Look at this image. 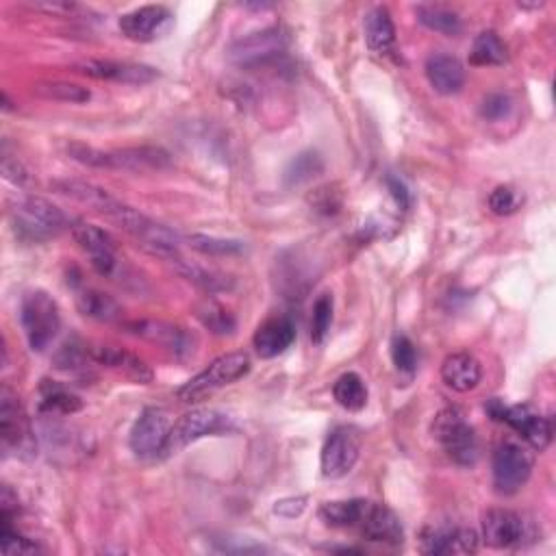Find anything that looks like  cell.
Here are the masks:
<instances>
[{
  "label": "cell",
  "mask_w": 556,
  "mask_h": 556,
  "mask_svg": "<svg viewBox=\"0 0 556 556\" xmlns=\"http://www.w3.org/2000/svg\"><path fill=\"white\" fill-rule=\"evenodd\" d=\"M322 172H324V161L320 153H315V150H302V153H298L287 163L283 179L287 187H298L313 181L315 176H320Z\"/></svg>",
  "instance_id": "f546056e"
},
{
  "label": "cell",
  "mask_w": 556,
  "mask_h": 556,
  "mask_svg": "<svg viewBox=\"0 0 556 556\" xmlns=\"http://www.w3.org/2000/svg\"><path fill=\"white\" fill-rule=\"evenodd\" d=\"M168 413L159 407H148L137 417L131 428L129 444L139 459H157L163 454V446L170 435Z\"/></svg>",
  "instance_id": "30bf717a"
},
{
  "label": "cell",
  "mask_w": 556,
  "mask_h": 556,
  "mask_svg": "<svg viewBox=\"0 0 556 556\" xmlns=\"http://www.w3.org/2000/svg\"><path fill=\"white\" fill-rule=\"evenodd\" d=\"M533 454L524 446L513 444V441H504L494 452V487L500 496H513L520 491L530 474H533Z\"/></svg>",
  "instance_id": "ba28073f"
},
{
  "label": "cell",
  "mask_w": 556,
  "mask_h": 556,
  "mask_svg": "<svg viewBox=\"0 0 556 556\" xmlns=\"http://www.w3.org/2000/svg\"><path fill=\"white\" fill-rule=\"evenodd\" d=\"M294 339H296L294 322L289 318H283V315H278V318L265 320L257 328L255 337H252V344H255V350L261 359H274L278 355H283V352L294 344Z\"/></svg>",
  "instance_id": "ffe728a7"
},
{
  "label": "cell",
  "mask_w": 556,
  "mask_h": 556,
  "mask_svg": "<svg viewBox=\"0 0 556 556\" xmlns=\"http://www.w3.org/2000/svg\"><path fill=\"white\" fill-rule=\"evenodd\" d=\"M87 355H90V359L94 363L105 365V368H111V370H120L137 383L146 385V383L153 381V370H150L142 359L131 355V352H126L122 348L103 346V344L87 346Z\"/></svg>",
  "instance_id": "7402d4cb"
},
{
  "label": "cell",
  "mask_w": 556,
  "mask_h": 556,
  "mask_svg": "<svg viewBox=\"0 0 556 556\" xmlns=\"http://www.w3.org/2000/svg\"><path fill=\"white\" fill-rule=\"evenodd\" d=\"M0 550L7 556H33L42 552L33 539L20 535L11 522H0Z\"/></svg>",
  "instance_id": "d590c367"
},
{
  "label": "cell",
  "mask_w": 556,
  "mask_h": 556,
  "mask_svg": "<svg viewBox=\"0 0 556 556\" xmlns=\"http://www.w3.org/2000/svg\"><path fill=\"white\" fill-rule=\"evenodd\" d=\"M441 378L452 391L467 394L476 389L483 378V365L470 352H454L441 363Z\"/></svg>",
  "instance_id": "603a6c76"
},
{
  "label": "cell",
  "mask_w": 556,
  "mask_h": 556,
  "mask_svg": "<svg viewBox=\"0 0 556 556\" xmlns=\"http://www.w3.org/2000/svg\"><path fill=\"white\" fill-rule=\"evenodd\" d=\"M90 355H87V346L77 344V341H72V344L61 346V350L55 355V363L57 368L63 372H87L90 368Z\"/></svg>",
  "instance_id": "f35d334b"
},
{
  "label": "cell",
  "mask_w": 556,
  "mask_h": 556,
  "mask_svg": "<svg viewBox=\"0 0 556 556\" xmlns=\"http://www.w3.org/2000/svg\"><path fill=\"white\" fill-rule=\"evenodd\" d=\"M185 242L189 248H194L209 257H233V255H242L246 250V244L239 242V239H222V237L198 235V233L187 235Z\"/></svg>",
  "instance_id": "e575fe53"
},
{
  "label": "cell",
  "mask_w": 556,
  "mask_h": 556,
  "mask_svg": "<svg viewBox=\"0 0 556 556\" xmlns=\"http://www.w3.org/2000/svg\"><path fill=\"white\" fill-rule=\"evenodd\" d=\"M248 372H250V357L246 352H229V355L218 357L207 370H202L198 376L192 378V381L185 383L179 391H176V398L185 404L200 402L202 398L211 396L213 391H218L226 385L239 381V378H244Z\"/></svg>",
  "instance_id": "3957f363"
},
{
  "label": "cell",
  "mask_w": 556,
  "mask_h": 556,
  "mask_svg": "<svg viewBox=\"0 0 556 556\" xmlns=\"http://www.w3.org/2000/svg\"><path fill=\"white\" fill-rule=\"evenodd\" d=\"M3 174H5L7 181H11L18 187L33 185V176L27 170V166H24L20 159H14L11 155H7V150H3Z\"/></svg>",
  "instance_id": "7bdbcfd3"
},
{
  "label": "cell",
  "mask_w": 556,
  "mask_h": 556,
  "mask_svg": "<svg viewBox=\"0 0 556 556\" xmlns=\"http://www.w3.org/2000/svg\"><path fill=\"white\" fill-rule=\"evenodd\" d=\"M174 24V16L163 5H146L129 11L120 18V31L131 42L148 44L166 37Z\"/></svg>",
  "instance_id": "7c38bea8"
},
{
  "label": "cell",
  "mask_w": 556,
  "mask_h": 556,
  "mask_svg": "<svg viewBox=\"0 0 556 556\" xmlns=\"http://www.w3.org/2000/svg\"><path fill=\"white\" fill-rule=\"evenodd\" d=\"M74 72L83 74L96 81H113V83H126V85H146L153 83L159 72L142 63H129V61H83L74 66Z\"/></svg>",
  "instance_id": "9a60e30c"
},
{
  "label": "cell",
  "mask_w": 556,
  "mask_h": 556,
  "mask_svg": "<svg viewBox=\"0 0 556 556\" xmlns=\"http://www.w3.org/2000/svg\"><path fill=\"white\" fill-rule=\"evenodd\" d=\"M333 396L346 411H361L368 404V387L357 372H346L335 381Z\"/></svg>",
  "instance_id": "83f0119b"
},
{
  "label": "cell",
  "mask_w": 556,
  "mask_h": 556,
  "mask_svg": "<svg viewBox=\"0 0 556 556\" xmlns=\"http://www.w3.org/2000/svg\"><path fill=\"white\" fill-rule=\"evenodd\" d=\"M196 318L202 322V326L209 328L213 335H233L237 328L235 315L213 300L202 302L196 309Z\"/></svg>",
  "instance_id": "836d02e7"
},
{
  "label": "cell",
  "mask_w": 556,
  "mask_h": 556,
  "mask_svg": "<svg viewBox=\"0 0 556 556\" xmlns=\"http://www.w3.org/2000/svg\"><path fill=\"white\" fill-rule=\"evenodd\" d=\"M391 359L404 374H413L417 370V350L407 335H396L391 341Z\"/></svg>",
  "instance_id": "ab89813d"
},
{
  "label": "cell",
  "mask_w": 556,
  "mask_h": 556,
  "mask_svg": "<svg viewBox=\"0 0 556 556\" xmlns=\"http://www.w3.org/2000/svg\"><path fill=\"white\" fill-rule=\"evenodd\" d=\"M126 328H129V333L170 350L176 357H185L194 350V337L181 326L155 320H139L126 324Z\"/></svg>",
  "instance_id": "e0dca14e"
},
{
  "label": "cell",
  "mask_w": 556,
  "mask_h": 556,
  "mask_svg": "<svg viewBox=\"0 0 556 556\" xmlns=\"http://www.w3.org/2000/svg\"><path fill=\"white\" fill-rule=\"evenodd\" d=\"M511 109H513L511 96L496 92V94H489L483 100V105H480V116H483V120L487 122H500L509 116Z\"/></svg>",
  "instance_id": "b9f144b4"
},
{
  "label": "cell",
  "mask_w": 556,
  "mask_h": 556,
  "mask_svg": "<svg viewBox=\"0 0 556 556\" xmlns=\"http://www.w3.org/2000/svg\"><path fill=\"white\" fill-rule=\"evenodd\" d=\"M331 324H333V296L322 294L313 305V318H311L313 344H324L328 331H331Z\"/></svg>",
  "instance_id": "8d00e7d4"
},
{
  "label": "cell",
  "mask_w": 556,
  "mask_h": 556,
  "mask_svg": "<svg viewBox=\"0 0 556 556\" xmlns=\"http://www.w3.org/2000/svg\"><path fill=\"white\" fill-rule=\"evenodd\" d=\"M287 33L281 27H272L259 33H252L244 40H239L231 46L229 57L233 63L242 68L261 66L272 59H278L287 48Z\"/></svg>",
  "instance_id": "8fae6325"
},
{
  "label": "cell",
  "mask_w": 556,
  "mask_h": 556,
  "mask_svg": "<svg viewBox=\"0 0 556 556\" xmlns=\"http://www.w3.org/2000/svg\"><path fill=\"white\" fill-rule=\"evenodd\" d=\"M361 454V439L355 428L337 426L326 437L320 467L324 478H344L357 465Z\"/></svg>",
  "instance_id": "9c48e42d"
},
{
  "label": "cell",
  "mask_w": 556,
  "mask_h": 556,
  "mask_svg": "<svg viewBox=\"0 0 556 556\" xmlns=\"http://www.w3.org/2000/svg\"><path fill=\"white\" fill-rule=\"evenodd\" d=\"M172 268L179 272L181 276H185L189 283L198 285L200 289H205L209 294H216V292H226V289H231V281L226 276L218 274V272H211L207 268H200V265L192 263L183 259L181 255L174 257L172 261Z\"/></svg>",
  "instance_id": "4316f807"
},
{
  "label": "cell",
  "mask_w": 556,
  "mask_h": 556,
  "mask_svg": "<svg viewBox=\"0 0 556 556\" xmlns=\"http://www.w3.org/2000/svg\"><path fill=\"white\" fill-rule=\"evenodd\" d=\"M483 539L489 548H522L537 539V530L526 517L509 509H491L483 517Z\"/></svg>",
  "instance_id": "52a82bcc"
},
{
  "label": "cell",
  "mask_w": 556,
  "mask_h": 556,
  "mask_svg": "<svg viewBox=\"0 0 556 556\" xmlns=\"http://www.w3.org/2000/svg\"><path fill=\"white\" fill-rule=\"evenodd\" d=\"M33 94L44 100H55V103H72L83 105L92 98V92L83 85L68 81H42L33 85Z\"/></svg>",
  "instance_id": "4dcf8cb0"
},
{
  "label": "cell",
  "mask_w": 556,
  "mask_h": 556,
  "mask_svg": "<svg viewBox=\"0 0 556 556\" xmlns=\"http://www.w3.org/2000/svg\"><path fill=\"white\" fill-rule=\"evenodd\" d=\"M83 409V402L72 394V391L63 389L55 383H44L42 385V402L40 411L46 415H72Z\"/></svg>",
  "instance_id": "1f68e13d"
},
{
  "label": "cell",
  "mask_w": 556,
  "mask_h": 556,
  "mask_svg": "<svg viewBox=\"0 0 556 556\" xmlns=\"http://www.w3.org/2000/svg\"><path fill=\"white\" fill-rule=\"evenodd\" d=\"M77 307L85 318L96 322H116L122 318V307L111 296L98 289H83L77 296Z\"/></svg>",
  "instance_id": "484cf974"
},
{
  "label": "cell",
  "mask_w": 556,
  "mask_h": 556,
  "mask_svg": "<svg viewBox=\"0 0 556 556\" xmlns=\"http://www.w3.org/2000/svg\"><path fill=\"white\" fill-rule=\"evenodd\" d=\"M231 428H233L231 420L220 411H213V409L189 411L183 417H179L170 428V435L166 439V446H163L161 457H172V454H179L183 448L194 444V441L202 437L229 433Z\"/></svg>",
  "instance_id": "5b68a950"
},
{
  "label": "cell",
  "mask_w": 556,
  "mask_h": 556,
  "mask_svg": "<svg viewBox=\"0 0 556 556\" xmlns=\"http://www.w3.org/2000/svg\"><path fill=\"white\" fill-rule=\"evenodd\" d=\"M111 170H129V172H146V170H168L172 168V155L161 146H133L111 150Z\"/></svg>",
  "instance_id": "d6986e66"
},
{
  "label": "cell",
  "mask_w": 556,
  "mask_h": 556,
  "mask_svg": "<svg viewBox=\"0 0 556 556\" xmlns=\"http://www.w3.org/2000/svg\"><path fill=\"white\" fill-rule=\"evenodd\" d=\"M387 187H389V194L391 198L396 200V205L400 209L407 211L411 207V192L407 189V185H404L400 179H394V176H389L387 179Z\"/></svg>",
  "instance_id": "f6af8a7d"
},
{
  "label": "cell",
  "mask_w": 556,
  "mask_h": 556,
  "mask_svg": "<svg viewBox=\"0 0 556 556\" xmlns=\"http://www.w3.org/2000/svg\"><path fill=\"white\" fill-rule=\"evenodd\" d=\"M357 528L365 539L374 543H383V546L398 548L404 541V530L398 515L389 507H385V504L370 502Z\"/></svg>",
  "instance_id": "2e32d148"
},
{
  "label": "cell",
  "mask_w": 556,
  "mask_h": 556,
  "mask_svg": "<svg viewBox=\"0 0 556 556\" xmlns=\"http://www.w3.org/2000/svg\"><path fill=\"white\" fill-rule=\"evenodd\" d=\"M368 504L370 500H361V498L326 502L320 507V520L326 526H335V528H357L359 522L363 520Z\"/></svg>",
  "instance_id": "d4e9b609"
},
{
  "label": "cell",
  "mask_w": 556,
  "mask_h": 556,
  "mask_svg": "<svg viewBox=\"0 0 556 556\" xmlns=\"http://www.w3.org/2000/svg\"><path fill=\"white\" fill-rule=\"evenodd\" d=\"M0 441H3V450L7 454L14 452L16 457H27L35 446L29 415L9 385L0 387Z\"/></svg>",
  "instance_id": "8992f818"
},
{
  "label": "cell",
  "mask_w": 556,
  "mask_h": 556,
  "mask_svg": "<svg viewBox=\"0 0 556 556\" xmlns=\"http://www.w3.org/2000/svg\"><path fill=\"white\" fill-rule=\"evenodd\" d=\"M426 79L433 90L441 96L459 94L465 85V68L463 63L446 53H435L426 59Z\"/></svg>",
  "instance_id": "44dd1931"
},
{
  "label": "cell",
  "mask_w": 556,
  "mask_h": 556,
  "mask_svg": "<svg viewBox=\"0 0 556 556\" xmlns=\"http://www.w3.org/2000/svg\"><path fill=\"white\" fill-rule=\"evenodd\" d=\"M68 155L74 161L83 163V166H87V168L111 170V157H109V153H105V150H98L94 146H87V144H81V142H72L68 146Z\"/></svg>",
  "instance_id": "60d3db41"
},
{
  "label": "cell",
  "mask_w": 556,
  "mask_h": 556,
  "mask_svg": "<svg viewBox=\"0 0 556 556\" xmlns=\"http://www.w3.org/2000/svg\"><path fill=\"white\" fill-rule=\"evenodd\" d=\"M417 20H420L426 29L441 33L446 37H457L463 31V22L457 11H452L444 5H422L417 7Z\"/></svg>",
  "instance_id": "f1b7e54d"
},
{
  "label": "cell",
  "mask_w": 556,
  "mask_h": 556,
  "mask_svg": "<svg viewBox=\"0 0 556 556\" xmlns=\"http://www.w3.org/2000/svg\"><path fill=\"white\" fill-rule=\"evenodd\" d=\"M70 231L77 246L85 255H90L94 270L100 276H116L120 259L116 255V242H113V237L105 229H100L96 224L77 222Z\"/></svg>",
  "instance_id": "4fadbf2b"
},
{
  "label": "cell",
  "mask_w": 556,
  "mask_h": 556,
  "mask_svg": "<svg viewBox=\"0 0 556 556\" xmlns=\"http://www.w3.org/2000/svg\"><path fill=\"white\" fill-rule=\"evenodd\" d=\"M478 550V537L472 528L437 526L422 535L424 554H472Z\"/></svg>",
  "instance_id": "ac0fdd59"
},
{
  "label": "cell",
  "mask_w": 556,
  "mask_h": 556,
  "mask_svg": "<svg viewBox=\"0 0 556 556\" xmlns=\"http://www.w3.org/2000/svg\"><path fill=\"white\" fill-rule=\"evenodd\" d=\"M20 322L24 337L33 352H44L57 339L61 328V315L53 296L35 289L22 298Z\"/></svg>",
  "instance_id": "7a4b0ae2"
},
{
  "label": "cell",
  "mask_w": 556,
  "mask_h": 556,
  "mask_svg": "<svg viewBox=\"0 0 556 556\" xmlns=\"http://www.w3.org/2000/svg\"><path fill=\"white\" fill-rule=\"evenodd\" d=\"M522 202H524V198L520 192H517V189L509 187V185H500L489 194V211L494 213V216L507 218V216H513V213L522 207Z\"/></svg>",
  "instance_id": "74e56055"
},
{
  "label": "cell",
  "mask_w": 556,
  "mask_h": 556,
  "mask_svg": "<svg viewBox=\"0 0 556 556\" xmlns=\"http://www.w3.org/2000/svg\"><path fill=\"white\" fill-rule=\"evenodd\" d=\"M435 439L444 448L448 457L461 465L472 467L478 461V437L472 424L465 422L459 409H446L435 417L433 424Z\"/></svg>",
  "instance_id": "277c9868"
},
{
  "label": "cell",
  "mask_w": 556,
  "mask_h": 556,
  "mask_svg": "<svg viewBox=\"0 0 556 556\" xmlns=\"http://www.w3.org/2000/svg\"><path fill=\"white\" fill-rule=\"evenodd\" d=\"M498 422L511 426L528 446L535 450H546L552 441V424L528 404H515V407H502Z\"/></svg>",
  "instance_id": "5bb4252c"
},
{
  "label": "cell",
  "mask_w": 556,
  "mask_h": 556,
  "mask_svg": "<svg viewBox=\"0 0 556 556\" xmlns=\"http://www.w3.org/2000/svg\"><path fill=\"white\" fill-rule=\"evenodd\" d=\"M11 224L18 239L27 244H42L46 239L72 229L66 213L40 196H22L11 209Z\"/></svg>",
  "instance_id": "6da1fadb"
},
{
  "label": "cell",
  "mask_w": 556,
  "mask_h": 556,
  "mask_svg": "<svg viewBox=\"0 0 556 556\" xmlns=\"http://www.w3.org/2000/svg\"><path fill=\"white\" fill-rule=\"evenodd\" d=\"M507 61V46L500 40L494 31H483L480 33L470 53V63L474 66H500Z\"/></svg>",
  "instance_id": "d6a6232c"
},
{
  "label": "cell",
  "mask_w": 556,
  "mask_h": 556,
  "mask_svg": "<svg viewBox=\"0 0 556 556\" xmlns=\"http://www.w3.org/2000/svg\"><path fill=\"white\" fill-rule=\"evenodd\" d=\"M307 496H294V498H283L274 504V513L287 517V520H294V517L302 515L307 509Z\"/></svg>",
  "instance_id": "ee69618b"
},
{
  "label": "cell",
  "mask_w": 556,
  "mask_h": 556,
  "mask_svg": "<svg viewBox=\"0 0 556 556\" xmlns=\"http://www.w3.org/2000/svg\"><path fill=\"white\" fill-rule=\"evenodd\" d=\"M365 42H368L370 50H374L378 55H385L394 48L396 27L385 7H376L365 16Z\"/></svg>",
  "instance_id": "cb8c5ba5"
},
{
  "label": "cell",
  "mask_w": 556,
  "mask_h": 556,
  "mask_svg": "<svg viewBox=\"0 0 556 556\" xmlns=\"http://www.w3.org/2000/svg\"><path fill=\"white\" fill-rule=\"evenodd\" d=\"M328 552H339V554H363L359 548H328Z\"/></svg>",
  "instance_id": "bcb514c9"
}]
</instances>
